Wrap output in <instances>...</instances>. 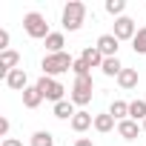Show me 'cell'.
<instances>
[{
    "label": "cell",
    "mask_w": 146,
    "mask_h": 146,
    "mask_svg": "<svg viewBox=\"0 0 146 146\" xmlns=\"http://www.w3.org/2000/svg\"><path fill=\"white\" fill-rule=\"evenodd\" d=\"M72 66H75V57H69L66 52H60V54H46L43 63H40V69H43L46 78H57V75H63V72H69Z\"/></svg>",
    "instance_id": "1"
},
{
    "label": "cell",
    "mask_w": 146,
    "mask_h": 146,
    "mask_svg": "<svg viewBox=\"0 0 146 146\" xmlns=\"http://www.w3.org/2000/svg\"><path fill=\"white\" fill-rule=\"evenodd\" d=\"M83 17H86V3H80V0H72V3L63 6V29L66 32H78L83 26Z\"/></svg>",
    "instance_id": "2"
},
{
    "label": "cell",
    "mask_w": 146,
    "mask_h": 146,
    "mask_svg": "<svg viewBox=\"0 0 146 146\" xmlns=\"http://www.w3.org/2000/svg\"><path fill=\"white\" fill-rule=\"evenodd\" d=\"M23 29H26V35L29 37H35V40H46L52 32H49V23H46V17L40 15V12H29L26 17H23Z\"/></svg>",
    "instance_id": "3"
},
{
    "label": "cell",
    "mask_w": 146,
    "mask_h": 146,
    "mask_svg": "<svg viewBox=\"0 0 146 146\" xmlns=\"http://www.w3.org/2000/svg\"><path fill=\"white\" fill-rule=\"evenodd\" d=\"M92 92H95V80H92V75H89V78H75V86H72L69 100L75 103V106H86V103L92 100Z\"/></svg>",
    "instance_id": "4"
},
{
    "label": "cell",
    "mask_w": 146,
    "mask_h": 146,
    "mask_svg": "<svg viewBox=\"0 0 146 146\" xmlns=\"http://www.w3.org/2000/svg\"><path fill=\"white\" fill-rule=\"evenodd\" d=\"M35 86L40 89L43 100H52V103H60V100H63V92H66V89H63V83H60V80H54V78H46V75H43Z\"/></svg>",
    "instance_id": "5"
},
{
    "label": "cell",
    "mask_w": 146,
    "mask_h": 146,
    "mask_svg": "<svg viewBox=\"0 0 146 146\" xmlns=\"http://www.w3.org/2000/svg\"><path fill=\"white\" fill-rule=\"evenodd\" d=\"M117 40H135V35H137V23L132 20V17H117L115 20V32H112Z\"/></svg>",
    "instance_id": "6"
},
{
    "label": "cell",
    "mask_w": 146,
    "mask_h": 146,
    "mask_svg": "<svg viewBox=\"0 0 146 146\" xmlns=\"http://www.w3.org/2000/svg\"><path fill=\"white\" fill-rule=\"evenodd\" d=\"M95 46H98V52H100L103 57H117V49H120V40H117L115 35H100Z\"/></svg>",
    "instance_id": "7"
},
{
    "label": "cell",
    "mask_w": 146,
    "mask_h": 146,
    "mask_svg": "<svg viewBox=\"0 0 146 146\" xmlns=\"http://www.w3.org/2000/svg\"><path fill=\"white\" fill-rule=\"evenodd\" d=\"M6 86L15 89V92H26L29 89V78H26V69H15L6 75Z\"/></svg>",
    "instance_id": "8"
},
{
    "label": "cell",
    "mask_w": 146,
    "mask_h": 146,
    "mask_svg": "<svg viewBox=\"0 0 146 146\" xmlns=\"http://www.w3.org/2000/svg\"><path fill=\"white\" fill-rule=\"evenodd\" d=\"M17 63H20V54L15 52V49H9V52H0V75H9V72H15L17 69Z\"/></svg>",
    "instance_id": "9"
},
{
    "label": "cell",
    "mask_w": 146,
    "mask_h": 146,
    "mask_svg": "<svg viewBox=\"0 0 146 146\" xmlns=\"http://www.w3.org/2000/svg\"><path fill=\"white\" fill-rule=\"evenodd\" d=\"M137 132H140V126H137V120H132V117H126V120L117 123V135H120L123 140H135Z\"/></svg>",
    "instance_id": "10"
},
{
    "label": "cell",
    "mask_w": 146,
    "mask_h": 146,
    "mask_svg": "<svg viewBox=\"0 0 146 146\" xmlns=\"http://www.w3.org/2000/svg\"><path fill=\"white\" fill-rule=\"evenodd\" d=\"M78 112H75V103L72 100H60V103H54V117L57 120H72Z\"/></svg>",
    "instance_id": "11"
},
{
    "label": "cell",
    "mask_w": 146,
    "mask_h": 146,
    "mask_svg": "<svg viewBox=\"0 0 146 146\" xmlns=\"http://www.w3.org/2000/svg\"><path fill=\"white\" fill-rule=\"evenodd\" d=\"M69 123H72V129H75V132H86L89 126H95V117H92L89 112H78Z\"/></svg>",
    "instance_id": "12"
},
{
    "label": "cell",
    "mask_w": 146,
    "mask_h": 146,
    "mask_svg": "<svg viewBox=\"0 0 146 146\" xmlns=\"http://www.w3.org/2000/svg\"><path fill=\"white\" fill-rule=\"evenodd\" d=\"M63 46H66L63 32H52V35L46 37V49H49V54H60V52H63Z\"/></svg>",
    "instance_id": "13"
},
{
    "label": "cell",
    "mask_w": 146,
    "mask_h": 146,
    "mask_svg": "<svg viewBox=\"0 0 146 146\" xmlns=\"http://www.w3.org/2000/svg\"><path fill=\"white\" fill-rule=\"evenodd\" d=\"M80 57H83V60H86V63H89L92 69H100V66H103V60H106V57H103V54L98 52V46H86Z\"/></svg>",
    "instance_id": "14"
},
{
    "label": "cell",
    "mask_w": 146,
    "mask_h": 146,
    "mask_svg": "<svg viewBox=\"0 0 146 146\" xmlns=\"http://www.w3.org/2000/svg\"><path fill=\"white\" fill-rule=\"evenodd\" d=\"M40 103H43V95H40V89H37V86H29V89L23 92V106H26V109H37Z\"/></svg>",
    "instance_id": "15"
},
{
    "label": "cell",
    "mask_w": 146,
    "mask_h": 146,
    "mask_svg": "<svg viewBox=\"0 0 146 146\" xmlns=\"http://www.w3.org/2000/svg\"><path fill=\"white\" fill-rule=\"evenodd\" d=\"M117 83H120V89H135L137 86V69H123L117 75Z\"/></svg>",
    "instance_id": "16"
},
{
    "label": "cell",
    "mask_w": 146,
    "mask_h": 146,
    "mask_svg": "<svg viewBox=\"0 0 146 146\" xmlns=\"http://www.w3.org/2000/svg\"><path fill=\"white\" fill-rule=\"evenodd\" d=\"M95 129H98L100 135L112 132V129H115V117H112L109 112H103V115H95Z\"/></svg>",
    "instance_id": "17"
},
{
    "label": "cell",
    "mask_w": 146,
    "mask_h": 146,
    "mask_svg": "<svg viewBox=\"0 0 146 146\" xmlns=\"http://www.w3.org/2000/svg\"><path fill=\"white\" fill-rule=\"evenodd\" d=\"M100 72H103L106 78H117L120 72H123V66H120V60H117V57H106V60H103V66H100Z\"/></svg>",
    "instance_id": "18"
},
{
    "label": "cell",
    "mask_w": 146,
    "mask_h": 146,
    "mask_svg": "<svg viewBox=\"0 0 146 146\" xmlns=\"http://www.w3.org/2000/svg\"><path fill=\"white\" fill-rule=\"evenodd\" d=\"M109 115H112L117 123L126 120V117H129V103H126V100H115V103L109 106Z\"/></svg>",
    "instance_id": "19"
},
{
    "label": "cell",
    "mask_w": 146,
    "mask_h": 146,
    "mask_svg": "<svg viewBox=\"0 0 146 146\" xmlns=\"http://www.w3.org/2000/svg\"><path fill=\"white\" fill-rule=\"evenodd\" d=\"M129 117L132 120H146V100H132L129 103Z\"/></svg>",
    "instance_id": "20"
},
{
    "label": "cell",
    "mask_w": 146,
    "mask_h": 146,
    "mask_svg": "<svg viewBox=\"0 0 146 146\" xmlns=\"http://www.w3.org/2000/svg\"><path fill=\"white\" fill-rule=\"evenodd\" d=\"M32 146H54V135L52 132H35L32 135Z\"/></svg>",
    "instance_id": "21"
},
{
    "label": "cell",
    "mask_w": 146,
    "mask_h": 146,
    "mask_svg": "<svg viewBox=\"0 0 146 146\" xmlns=\"http://www.w3.org/2000/svg\"><path fill=\"white\" fill-rule=\"evenodd\" d=\"M106 12L115 15V20L123 17V12H126V0H106Z\"/></svg>",
    "instance_id": "22"
},
{
    "label": "cell",
    "mask_w": 146,
    "mask_h": 146,
    "mask_svg": "<svg viewBox=\"0 0 146 146\" xmlns=\"http://www.w3.org/2000/svg\"><path fill=\"white\" fill-rule=\"evenodd\" d=\"M132 49H135V54H146V29H137V35L132 40Z\"/></svg>",
    "instance_id": "23"
},
{
    "label": "cell",
    "mask_w": 146,
    "mask_h": 146,
    "mask_svg": "<svg viewBox=\"0 0 146 146\" xmlns=\"http://www.w3.org/2000/svg\"><path fill=\"white\" fill-rule=\"evenodd\" d=\"M72 72H75V78H89V75H92V66H89L83 57H78L75 66H72Z\"/></svg>",
    "instance_id": "24"
},
{
    "label": "cell",
    "mask_w": 146,
    "mask_h": 146,
    "mask_svg": "<svg viewBox=\"0 0 146 146\" xmlns=\"http://www.w3.org/2000/svg\"><path fill=\"white\" fill-rule=\"evenodd\" d=\"M0 52H9V32H0Z\"/></svg>",
    "instance_id": "25"
},
{
    "label": "cell",
    "mask_w": 146,
    "mask_h": 146,
    "mask_svg": "<svg viewBox=\"0 0 146 146\" xmlns=\"http://www.w3.org/2000/svg\"><path fill=\"white\" fill-rule=\"evenodd\" d=\"M9 126H12V123H9L6 117H0V135H3V137L9 135Z\"/></svg>",
    "instance_id": "26"
},
{
    "label": "cell",
    "mask_w": 146,
    "mask_h": 146,
    "mask_svg": "<svg viewBox=\"0 0 146 146\" xmlns=\"http://www.w3.org/2000/svg\"><path fill=\"white\" fill-rule=\"evenodd\" d=\"M0 146H23L17 137H3V143H0Z\"/></svg>",
    "instance_id": "27"
},
{
    "label": "cell",
    "mask_w": 146,
    "mask_h": 146,
    "mask_svg": "<svg viewBox=\"0 0 146 146\" xmlns=\"http://www.w3.org/2000/svg\"><path fill=\"white\" fill-rule=\"evenodd\" d=\"M75 146H95V143H92L89 137H78V140H75Z\"/></svg>",
    "instance_id": "28"
},
{
    "label": "cell",
    "mask_w": 146,
    "mask_h": 146,
    "mask_svg": "<svg viewBox=\"0 0 146 146\" xmlns=\"http://www.w3.org/2000/svg\"><path fill=\"white\" fill-rule=\"evenodd\" d=\"M140 129H143V132H146V120H143V123H140Z\"/></svg>",
    "instance_id": "29"
}]
</instances>
